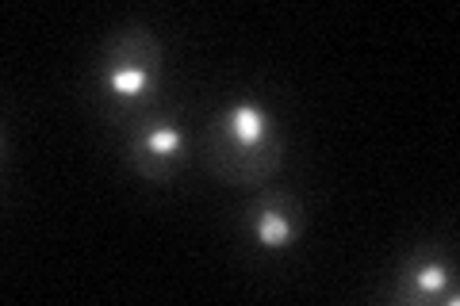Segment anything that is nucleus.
<instances>
[{
	"mask_svg": "<svg viewBox=\"0 0 460 306\" xmlns=\"http://www.w3.org/2000/svg\"><path fill=\"white\" fill-rule=\"evenodd\" d=\"M162 47L146 27H123L104 42L96 66V92L104 96L111 115H135L142 119V108L162 89Z\"/></svg>",
	"mask_w": 460,
	"mask_h": 306,
	"instance_id": "nucleus-2",
	"label": "nucleus"
},
{
	"mask_svg": "<svg viewBox=\"0 0 460 306\" xmlns=\"http://www.w3.org/2000/svg\"><path fill=\"white\" fill-rule=\"evenodd\" d=\"M456 306V275L453 260L438 249H419L402 260V268L395 275V302H438Z\"/></svg>",
	"mask_w": 460,
	"mask_h": 306,
	"instance_id": "nucleus-4",
	"label": "nucleus"
},
{
	"mask_svg": "<svg viewBox=\"0 0 460 306\" xmlns=\"http://www.w3.org/2000/svg\"><path fill=\"white\" fill-rule=\"evenodd\" d=\"M284 157V142L265 104L238 100L208 130V165L230 184H261Z\"/></svg>",
	"mask_w": 460,
	"mask_h": 306,
	"instance_id": "nucleus-1",
	"label": "nucleus"
},
{
	"mask_svg": "<svg viewBox=\"0 0 460 306\" xmlns=\"http://www.w3.org/2000/svg\"><path fill=\"white\" fill-rule=\"evenodd\" d=\"M131 165L150 180H165L177 172V165L184 162V130L172 115H162V119H138V127L131 130Z\"/></svg>",
	"mask_w": 460,
	"mask_h": 306,
	"instance_id": "nucleus-3",
	"label": "nucleus"
},
{
	"mask_svg": "<svg viewBox=\"0 0 460 306\" xmlns=\"http://www.w3.org/2000/svg\"><path fill=\"white\" fill-rule=\"evenodd\" d=\"M246 226H250V241L261 253H284L304 230V211H299L292 196H265L250 207Z\"/></svg>",
	"mask_w": 460,
	"mask_h": 306,
	"instance_id": "nucleus-5",
	"label": "nucleus"
}]
</instances>
